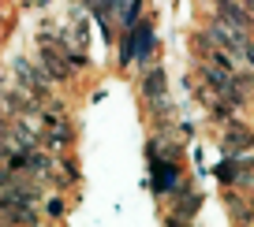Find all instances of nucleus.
<instances>
[{
  "instance_id": "3",
  "label": "nucleus",
  "mask_w": 254,
  "mask_h": 227,
  "mask_svg": "<svg viewBox=\"0 0 254 227\" xmlns=\"http://www.w3.org/2000/svg\"><path fill=\"white\" fill-rule=\"evenodd\" d=\"M213 11H217V19H221V23L236 26V30H243V34L254 26V15L247 11V4H239V0H217Z\"/></svg>"
},
{
  "instance_id": "4",
  "label": "nucleus",
  "mask_w": 254,
  "mask_h": 227,
  "mask_svg": "<svg viewBox=\"0 0 254 227\" xmlns=\"http://www.w3.org/2000/svg\"><path fill=\"white\" fill-rule=\"evenodd\" d=\"M224 145H228L232 153L254 149V131H251V127H243L236 116H232V119H228V127H224Z\"/></svg>"
},
{
  "instance_id": "1",
  "label": "nucleus",
  "mask_w": 254,
  "mask_h": 227,
  "mask_svg": "<svg viewBox=\"0 0 254 227\" xmlns=\"http://www.w3.org/2000/svg\"><path fill=\"white\" fill-rule=\"evenodd\" d=\"M38 67H41V75H45L49 82H67V79H71L75 60L67 56V48H64L60 41L41 38V45H38Z\"/></svg>"
},
{
  "instance_id": "5",
  "label": "nucleus",
  "mask_w": 254,
  "mask_h": 227,
  "mask_svg": "<svg viewBox=\"0 0 254 227\" xmlns=\"http://www.w3.org/2000/svg\"><path fill=\"white\" fill-rule=\"evenodd\" d=\"M64 209H67V205H64V197H45V212H49V216H53V220H60L64 216Z\"/></svg>"
},
{
  "instance_id": "2",
  "label": "nucleus",
  "mask_w": 254,
  "mask_h": 227,
  "mask_svg": "<svg viewBox=\"0 0 254 227\" xmlns=\"http://www.w3.org/2000/svg\"><path fill=\"white\" fill-rule=\"evenodd\" d=\"M15 86L23 90V93H30L34 101H45V97H49V79L41 75V67H34L30 60L15 63Z\"/></svg>"
}]
</instances>
